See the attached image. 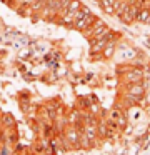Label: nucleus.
<instances>
[{
    "label": "nucleus",
    "instance_id": "20e7f679",
    "mask_svg": "<svg viewBox=\"0 0 150 155\" xmlns=\"http://www.w3.org/2000/svg\"><path fill=\"white\" fill-rule=\"evenodd\" d=\"M122 78L127 85L142 84L143 82V72H142V68H137V67H127L122 74Z\"/></svg>",
    "mask_w": 150,
    "mask_h": 155
},
{
    "label": "nucleus",
    "instance_id": "9b49d317",
    "mask_svg": "<svg viewBox=\"0 0 150 155\" xmlns=\"http://www.w3.org/2000/svg\"><path fill=\"white\" fill-rule=\"evenodd\" d=\"M12 148H10V145H3V147H0V155H12Z\"/></svg>",
    "mask_w": 150,
    "mask_h": 155
},
{
    "label": "nucleus",
    "instance_id": "39448f33",
    "mask_svg": "<svg viewBox=\"0 0 150 155\" xmlns=\"http://www.w3.org/2000/svg\"><path fill=\"white\" fill-rule=\"evenodd\" d=\"M125 95L142 100V98L145 97V87H143V84H132V85H127Z\"/></svg>",
    "mask_w": 150,
    "mask_h": 155
},
{
    "label": "nucleus",
    "instance_id": "423d86ee",
    "mask_svg": "<svg viewBox=\"0 0 150 155\" xmlns=\"http://www.w3.org/2000/svg\"><path fill=\"white\" fill-rule=\"evenodd\" d=\"M82 132H83V135L87 137V140L92 143V147H97V145H98L100 137H98V134H97V127H95V125H85Z\"/></svg>",
    "mask_w": 150,
    "mask_h": 155
},
{
    "label": "nucleus",
    "instance_id": "1a4fd4ad",
    "mask_svg": "<svg viewBox=\"0 0 150 155\" xmlns=\"http://www.w3.org/2000/svg\"><path fill=\"white\" fill-rule=\"evenodd\" d=\"M115 52H117V40H113V42H110V44L103 48V52H102L100 57H102V58H112L113 55H115Z\"/></svg>",
    "mask_w": 150,
    "mask_h": 155
},
{
    "label": "nucleus",
    "instance_id": "7ed1b4c3",
    "mask_svg": "<svg viewBox=\"0 0 150 155\" xmlns=\"http://www.w3.org/2000/svg\"><path fill=\"white\" fill-rule=\"evenodd\" d=\"M63 138L67 140L70 150H82L80 148V135H82V130H78L77 127L73 125H68V127L63 130Z\"/></svg>",
    "mask_w": 150,
    "mask_h": 155
},
{
    "label": "nucleus",
    "instance_id": "4468645a",
    "mask_svg": "<svg viewBox=\"0 0 150 155\" xmlns=\"http://www.w3.org/2000/svg\"><path fill=\"white\" fill-rule=\"evenodd\" d=\"M147 5H150V0H148V4H147Z\"/></svg>",
    "mask_w": 150,
    "mask_h": 155
},
{
    "label": "nucleus",
    "instance_id": "f03ea898",
    "mask_svg": "<svg viewBox=\"0 0 150 155\" xmlns=\"http://www.w3.org/2000/svg\"><path fill=\"white\" fill-rule=\"evenodd\" d=\"M113 40H118V34L112 30L108 35H105V37L98 38V40L90 42V54H92V57H95V55H97V57H100L102 52H103V48H105L110 42H113Z\"/></svg>",
    "mask_w": 150,
    "mask_h": 155
},
{
    "label": "nucleus",
    "instance_id": "ddd939ff",
    "mask_svg": "<svg viewBox=\"0 0 150 155\" xmlns=\"http://www.w3.org/2000/svg\"><path fill=\"white\" fill-rule=\"evenodd\" d=\"M12 155H18V153H17V152H12Z\"/></svg>",
    "mask_w": 150,
    "mask_h": 155
},
{
    "label": "nucleus",
    "instance_id": "6e6552de",
    "mask_svg": "<svg viewBox=\"0 0 150 155\" xmlns=\"http://www.w3.org/2000/svg\"><path fill=\"white\" fill-rule=\"evenodd\" d=\"M137 22L143 25H150V5H143L137 15Z\"/></svg>",
    "mask_w": 150,
    "mask_h": 155
},
{
    "label": "nucleus",
    "instance_id": "9d476101",
    "mask_svg": "<svg viewBox=\"0 0 150 155\" xmlns=\"http://www.w3.org/2000/svg\"><path fill=\"white\" fill-rule=\"evenodd\" d=\"M98 5L102 7V10L105 12V14L115 15V8H113V5H115V0H102V2H98Z\"/></svg>",
    "mask_w": 150,
    "mask_h": 155
},
{
    "label": "nucleus",
    "instance_id": "f8f14e48",
    "mask_svg": "<svg viewBox=\"0 0 150 155\" xmlns=\"http://www.w3.org/2000/svg\"><path fill=\"white\" fill-rule=\"evenodd\" d=\"M138 2H140V4H143V5H147V4H148V0H138Z\"/></svg>",
    "mask_w": 150,
    "mask_h": 155
},
{
    "label": "nucleus",
    "instance_id": "0eeeda50",
    "mask_svg": "<svg viewBox=\"0 0 150 155\" xmlns=\"http://www.w3.org/2000/svg\"><path fill=\"white\" fill-rule=\"evenodd\" d=\"M0 124H2L3 130H12V128H15L17 122L12 114H2L0 115Z\"/></svg>",
    "mask_w": 150,
    "mask_h": 155
},
{
    "label": "nucleus",
    "instance_id": "f257e3e1",
    "mask_svg": "<svg viewBox=\"0 0 150 155\" xmlns=\"http://www.w3.org/2000/svg\"><path fill=\"white\" fill-rule=\"evenodd\" d=\"M97 20V15L92 14L88 8L83 7L80 12L75 14V22H73V28H77L78 32H83L85 28H88L93 22Z\"/></svg>",
    "mask_w": 150,
    "mask_h": 155
}]
</instances>
